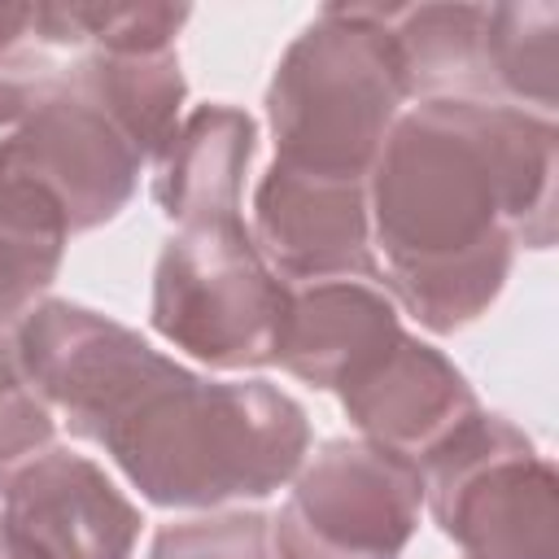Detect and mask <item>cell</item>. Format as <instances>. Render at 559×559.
Listing matches in <instances>:
<instances>
[{"mask_svg": "<svg viewBox=\"0 0 559 559\" xmlns=\"http://www.w3.org/2000/svg\"><path fill=\"white\" fill-rule=\"evenodd\" d=\"M424 507L415 463L336 437L293 476V493L271 520L275 559H402Z\"/></svg>", "mask_w": 559, "mask_h": 559, "instance_id": "obj_6", "label": "cell"}, {"mask_svg": "<svg viewBox=\"0 0 559 559\" xmlns=\"http://www.w3.org/2000/svg\"><path fill=\"white\" fill-rule=\"evenodd\" d=\"M402 105L406 83L380 4H328L284 48L266 87L275 162L367 179Z\"/></svg>", "mask_w": 559, "mask_h": 559, "instance_id": "obj_3", "label": "cell"}, {"mask_svg": "<svg viewBox=\"0 0 559 559\" xmlns=\"http://www.w3.org/2000/svg\"><path fill=\"white\" fill-rule=\"evenodd\" d=\"M424 502L467 559H559V480L502 415L476 411L424 463Z\"/></svg>", "mask_w": 559, "mask_h": 559, "instance_id": "obj_5", "label": "cell"}, {"mask_svg": "<svg viewBox=\"0 0 559 559\" xmlns=\"http://www.w3.org/2000/svg\"><path fill=\"white\" fill-rule=\"evenodd\" d=\"M485 57L502 105L550 118L559 105V9L555 4H489Z\"/></svg>", "mask_w": 559, "mask_h": 559, "instance_id": "obj_16", "label": "cell"}, {"mask_svg": "<svg viewBox=\"0 0 559 559\" xmlns=\"http://www.w3.org/2000/svg\"><path fill=\"white\" fill-rule=\"evenodd\" d=\"M17 367L74 437L100 445L175 358L87 306L48 297L17 323Z\"/></svg>", "mask_w": 559, "mask_h": 559, "instance_id": "obj_7", "label": "cell"}, {"mask_svg": "<svg viewBox=\"0 0 559 559\" xmlns=\"http://www.w3.org/2000/svg\"><path fill=\"white\" fill-rule=\"evenodd\" d=\"M100 445L153 507L214 511L288 485L306 463L310 424L266 380H201L175 362Z\"/></svg>", "mask_w": 559, "mask_h": 559, "instance_id": "obj_2", "label": "cell"}, {"mask_svg": "<svg viewBox=\"0 0 559 559\" xmlns=\"http://www.w3.org/2000/svg\"><path fill=\"white\" fill-rule=\"evenodd\" d=\"M362 441L424 463L480 406L467 376L428 341L397 332L332 389Z\"/></svg>", "mask_w": 559, "mask_h": 559, "instance_id": "obj_11", "label": "cell"}, {"mask_svg": "<svg viewBox=\"0 0 559 559\" xmlns=\"http://www.w3.org/2000/svg\"><path fill=\"white\" fill-rule=\"evenodd\" d=\"M555 140L550 118L476 100H424L393 122L367 175L393 306L459 332L498 301L520 245L550 249Z\"/></svg>", "mask_w": 559, "mask_h": 559, "instance_id": "obj_1", "label": "cell"}, {"mask_svg": "<svg viewBox=\"0 0 559 559\" xmlns=\"http://www.w3.org/2000/svg\"><path fill=\"white\" fill-rule=\"evenodd\" d=\"M397 332L402 319L380 280L288 284V314L280 328L275 362L314 389H336Z\"/></svg>", "mask_w": 559, "mask_h": 559, "instance_id": "obj_12", "label": "cell"}, {"mask_svg": "<svg viewBox=\"0 0 559 559\" xmlns=\"http://www.w3.org/2000/svg\"><path fill=\"white\" fill-rule=\"evenodd\" d=\"M380 17L397 48L406 100L502 105L485 57L489 4H393Z\"/></svg>", "mask_w": 559, "mask_h": 559, "instance_id": "obj_14", "label": "cell"}, {"mask_svg": "<svg viewBox=\"0 0 559 559\" xmlns=\"http://www.w3.org/2000/svg\"><path fill=\"white\" fill-rule=\"evenodd\" d=\"M258 148V127L236 105L192 109L157 157L153 201L179 227L240 218L245 175Z\"/></svg>", "mask_w": 559, "mask_h": 559, "instance_id": "obj_13", "label": "cell"}, {"mask_svg": "<svg viewBox=\"0 0 559 559\" xmlns=\"http://www.w3.org/2000/svg\"><path fill=\"white\" fill-rule=\"evenodd\" d=\"M66 83L87 96L144 162H157L179 127V109L188 96L179 52H100L83 48L66 66Z\"/></svg>", "mask_w": 559, "mask_h": 559, "instance_id": "obj_15", "label": "cell"}, {"mask_svg": "<svg viewBox=\"0 0 559 559\" xmlns=\"http://www.w3.org/2000/svg\"><path fill=\"white\" fill-rule=\"evenodd\" d=\"M0 559H31V555L9 537V528H4V524H0Z\"/></svg>", "mask_w": 559, "mask_h": 559, "instance_id": "obj_20", "label": "cell"}, {"mask_svg": "<svg viewBox=\"0 0 559 559\" xmlns=\"http://www.w3.org/2000/svg\"><path fill=\"white\" fill-rule=\"evenodd\" d=\"M253 245L284 284L380 280L371 249L367 179L314 175L284 162L253 188Z\"/></svg>", "mask_w": 559, "mask_h": 559, "instance_id": "obj_9", "label": "cell"}, {"mask_svg": "<svg viewBox=\"0 0 559 559\" xmlns=\"http://www.w3.org/2000/svg\"><path fill=\"white\" fill-rule=\"evenodd\" d=\"M57 52L35 35V4H0V131L31 118L61 83Z\"/></svg>", "mask_w": 559, "mask_h": 559, "instance_id": "obj_17", "label": "cell"}, {"mask_svg": "<svg viewBox=\"0 0 559 559\" xmlns=\"http://www.w3.org/2000/svg\"><path fill=\"white\" fill-rule=\"evenodd\" d=\"M288 284L262 262L245 218L179 227L153 271L148 319L162 341L218 371L271 367Z\"/></svg>", "mask_w": 559, "mask_h": 559, "instance_id": "obj_4", "label": "cell"}, {"mask_svg": "<svg viewBox=\"0 0 559 559\" xmlns=\"http://www.w3.org/2000/svg\"><path fill=\"white\" fill-rule=\"evenodd\" d=\"M0 162L26 175L61 210L70 236L118 218L144 166L131 140L66 83V70L48 100L0 140Z\"/></svg>", "mask_w": 559, "mask_h": 559, "instance_id": "obj_8", "label": "cell"}, {"mask_svg": "<svg viewBox=\"0 0 559 559\" xmlns=\"http://www.w3.org/2000/svg\"><path fill=\"white\" fill-rule=\"evenodd\" d=\"M0 502V524L31 559H131L144 524L100 463L61 445L26 463Z\"/></svg>", "mask_w": 559, "mask_h": 559, "instance_id": "obj_10", "label": "cell"}, {"mask_svg": "<svg viewBox=\"0 0 559 559\" xmlns=\"http://www.w3.org/2000/svg\"><path fill=\"white\" fill-rule=\"evenodd\" d=\"M57 437V415L52 406L26 384V376L0 384V498L9 480L35 463Z\"/></svg>", "mask_w": 559, "mask_h": 559, "instance_id": "obj_19", "label": "cell"}, {"mask_svg": "<svg viewBox=\"0 0 559 559\" xmlns=\"http://www.w3.org/2000/svg\"><path fill=\"white\" fill-rule=\"evenodd\" d=\"M148 559H271V520L258 511L179 520L153 537Z\"/></svg>", "mask_w": 559, "mask_h": 559, "instance_id": "obj_18", "label": "cell"}]
</instances>
